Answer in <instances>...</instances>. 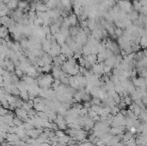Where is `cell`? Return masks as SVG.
Segmentation results:
<instances>
[{
	"instance_id": "6da1fadb",
	"label": "cell",
	"mask_w": 147,
	"mask_h": 146,
	"mask_svg": "<svg viewBox=\"0 0 147 146\" xmlns=\"http://www.w3.org/2000/svg\"><path fill=\"white\" fill-rule=\"evenodd\" d=\"M18 2H19L18 0H10V2L6 4V6L8 7L10 10H15L18 7Z\"/></svg>"
},
{
	"instance_id": "7a4b0ae2",
	"label": "cell",
	"mask_w": 147,
	"mask_h": 146,
	"mask_svg": "<svg viewBox=\"0 0 147 146\" xmlns=\"http://www.w3.org/2000/svg\"><path fill=\"white\" fill-rule=\"evenodd\" d=\"M28 1H30V2H31V1H34V0H28Z\"/></svg>"
}]
</instances>
